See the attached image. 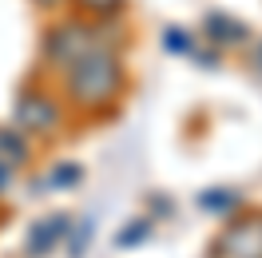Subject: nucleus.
Segmentation results:
<instances>
[{
  "label": "nucleus",
  "instance_id": "obj_12",
  "mask_svg": "<svg viewBox=\"0 0 262 258\" xmlns=\"http://www.w3.org/2000/svg\"><path fill=\"white\" fill-rule=\"evenodd\" d=\"M143 234H147V219H139V226H127V230H123L115 242H119V246H127V242H139Z\"/></svg>",
  "mask_w": 262,
  "mask_h": 258
},
{
  "label": "nucleus",
  "instance_id": "obj_13",
  "mask_svg": "<svg viewBox=\"0 0 262 258\" xmlns=\"http://www.w3.org/2000/svg\"><path fill=\"white\" fill-rule=\"evenodd\" d=\"M76 179H80V167H60L52 175V183H76Z\"/></svg>",
  "mask_w": 262,
  "mask_h": 258
},
{
  "label": "nucleus",
  "instance_id": "obj_4",
  "mask_svg": "<svg viewBox=\"0 0 262 258\" xmlns=\"http://www.w3.org/2000/svg\"><path fill=\"white\" fill-rule=\"evenodd\" d=\"M219 246L227 250V258H262V219L230 223Z\"/></svg>",
  "mask_w": 262,
  "mask_h": 258
},
{
  "label": "nucleus",
  "instance_id": "obj_7",
  "mask_svg": "<svg viewBox=\"0 0 262 258\" xmlns=\"http://www.w3.org/2000/svg\"><path fill=\"white\" fill-rule=\"evenodd\" d=\"M0 159L8 163V167H24V163H28V139H24L16 127L0 131Z\"/></svg>",
  "mask_w": 262,
  "mask_h": 258
},
{
  "label": "nucleus",
  "instance_id": "obj_2",
  "mask_svg": "<svg viewBox=\"0 0 262 258\" xmlns=\"http://www.w3.org/2000/svg\"><path fill=\"white\" fill-rule=\"evenodd\" d=\"M99 44V36L83 24V20H68V24H56L48 32V40H44V56H48V64L56 68H72L76 60H80L83 52H92Z\"/></svg>",
  "mask_w": 262,
  "mask_h": 258
},
{
  "label": "nucleus",
  "instance_id": "obj_10",
  "mask_svg": "<svg viewBox=\"0 0 262 258\" xmlns=\"http://www.w3.org/2000/svg\"><path fill=\"white\" fill-rule=\"evenodd\" d=\"M207 210H234L238 207V195H227V191H219V195H203L199 199Z\"/></svg>",
  "mask_w": 262,
  "mask_h": 258
},
{
  "label": "nucleus",
  "instance_id": "obj_11",
  "mask_svg": "<svg viewBox=\"0 0 262 258\" xmlns=\"http://www.w3.org/2000/svg\"><path fill=\"white\" fill-rule=\"evenodd\" d=\"M88 239H92V219H83V223H80V230H76V239H72V258H80V254H83Z\"/></svg>",
  "mask_w": 262,
  "mask_h": 258
},
{
  "label": "nucleus",
  "instance_id": "obj_3",
  "mask_svg": "<svg viewBox=\"0 0 262 258\" xmlns=\"http://www.w3.org/2000/svg\"><path fill=\"white\" fill-rule=\"evenodd\" d=\"M16 127L52 135V131L60 127V103L48 92H24L16 99Z\"/></svg>",
  "mask_w": 262,
  "mask_h": 258
},
{
  "label": "nucleus",
  "instance_id": "obj_6",
  "mask_svg": "<svg viewBox=\"0 0 262 258\" xmlns=\"http://www.w3.org/2000/svg\"><path fill=\"white\" fill-rule=\"evenodd\" d=\"M203 32L211 36L214 44H223V48H238V44H246V40H250V28H246L243 20L223 16V12H211V16H207V24H203Z\"/></svg>",
  "mask_w": 262,
  "mask_h": 258
},
{
  "label": "nucleus",
  "instance_id": "obj_9",
  "mask_svg": "<svg viewBox=\"0 0 262 258\" xmlns=\"http://www.w3.org/2000/svg\"><path fill=\"white\" fill-rule=\"evenodd\" d=\"M163 48L167 52H191V56H195V36L183 32V28H167L163 32Z\"/></svg>",
  "mask_w": 262,
  "mask_h": 258
},
{
  "label": "nucleus",
  "instance_id": "obj_1",
  "mask_svg": "<svg viewBox=\"0 0 262 258\" xmlns=\"http://www.w3.org/2000/svg\"><path fill=\"white\" fill-rule=\"evenodd\" d=\"M123 83H127V72L119 64V56L112 48H103V44L83 52L80 60L68 68V96L83 112L112 107L119 99V92H123Z\"/></svg>",
  "mask_w": 262,
  "mask_h": 258
},
{
  "label": "nucleus",
  "instance_id": "obj_14",
  "mask_svg": "<svg viewBox=\"0 0 262 258\" xmlns=\"http://www.w3.org/2000/svg\"><path fill=\"white\" fill-rule=\"evenodd\" d=\"M8 183H12V167H8V163L0 159V191H4V187H8Z\"/></svg>",
  "mask_w": 262,
  "mask_h": 258
},
{
  "label": "nucleus",
  "instance_id": "obj_8",
  "mask_svg": "<svg viewBox=\"0 0 262 258\" xmlns=\"http://www.w3.org/2000/svg\"><path fill=\"white\" fill-rule=\"evenodd\" d=\"M72 4L80 8L83 16H96V20H107V16L127 8V0H72Z\"/></svg>",
  "mask_w": 262,
  "mask_h": 258
},
{
  "label": "nucleus",
  "instance_id": "obj_15",
  "mask_svg": "<svg viewBox=\"0 0 262 258\" xmlns=\"http://www.w3.org/2000/svg\"><path fill=\"white\" fill-rule=\"evenodd\" d=\"M40 8H60V4H68V0H36Z\"/></svg>",
  "mask_w": 262,
  "mask_h": 258
},
{
  "label": "nucleus",
  "instance_id": "obj_5",
  "mask_svg": "<svg viewBox=\"0 0 262 258\" xmlns=\"http://www.w3.org/2000/svg\"><path fill=\"white\" fill-rule=\"evenodd\" d=\"M68 230H72V219H68V214H48L44 223L32 226V234H28V254H32V258H44L52 246L68 234Z\"/></svg>",
  "mask_w": 262,
  "mask_h": 258
}]
</instances>
